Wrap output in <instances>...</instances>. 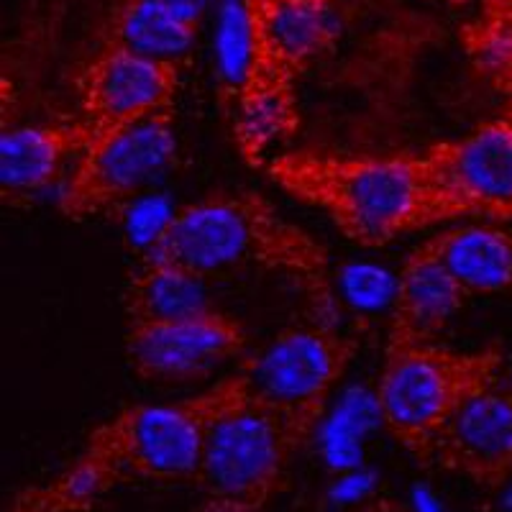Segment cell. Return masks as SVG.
<instances>
[{"mask_svg": "<svg viewBox=\"0 0 512 512\" xmlns=\"http://www.w3.org/2000/svg\"><path fill=\"white\" fill-rule=\"evenodd\" d=\"M175 152V108L121 126L93 128L88 146L64 177L59 213L85 221L121 208L162 175Z\"/></svg>", "mask_w": 512, "mask_h": 512, "instance_id": "obj_6", "label": "cell"}, {"mask_svg": "<svg viewBox=\"0 0 512 512\" xmlns=\"http://www.w3.org/2000/svg\"><path fill=\"white\" fill-rule=\"evenodd\" d=\"M116 484L118 479L98 461L77 454L67 469L47 484L29 487L13 497L8 512H85Z\"/></svg>", "mask_w": 512, "mask_h": 512, "instance_id": "obj_18", "label": "cell"}, {"mask_svg": "<svg viewBox=\"0 0 512 512\" xmlns=\"http://www.w3.org/2000/svg\"><path fill=\"white\" fill-rule=\"evenodd\" d=\"M459 218L512 221V103L459 139L425 149Z\"/></svg>", "mask_w": 512, "mask_h": 512, "instance_id": "obj_9", "label": "cell"}, {"mask_svg": "<svg viewBox=\"0 0 512 512\" xmlns=\"http://www.w3.org/2000/svg\"><path fill=\"white\" fill-rule=\"evenodd\" d=\"M433 459L482 487H497L512 477V390L505 374L448 425Z\"/></svg>", "mask_w": 512, "mask_h": 512, "instance_id": "obj_12", "label": "cell"}, {"mask_svg": "<svg viewBox=\"0 0 512 512\" xmlns=\"http://www.w3.org/2000/svg\"><path fill=\"white\" fill-rule=\"evenodd\" d=\"M472 297H512V231L497 223L446 228L418 244Z\"/></svg>", "mask_w": 512, "mask_h": 512, "instance_id": "obj_15", "label": "cell"}, {"mask_svg": "<svg viewBox=\"0 0 512 512\" xmlns=\"http://www.w3.org/2000/svg\"><path fill=\"white\" fill-rule=\"evenodd\" d=\"M264 507L249 505V502L231 500V497H213L208 495V500L200 507H195L192 512H262Z\"/></svg>", "mask_w": 512, "mask_h": 512, "instance_id": "obj_21", "label": "cell"}, {"mask_svg": "<svg viewBox=\"0 0 512 512\" xmlns=\"http://www.w3.org/2000/svg\"><path fill=\"white\" fill-rule=\"evenodd\" d=\"M146 256L200 280L233 269L280 274L320 310L333 308L328 251L254 190H216L185 203L154 233Z\"/></svg>", "mask_w": 512, "mask_h": 512, "instance_id": "obj_2", "label": "cell"}, {"mask_svg": "<svg viewBox=\"0 0 512 512\" xmlns=\"http://www.w3.org/2000/svg\"><path fill=\"white\" fill-rule=\"evenodd\" d=\"M303 446L290 425L249 392L213 425L195 482L213 497L264 507Z\"/></svg>", "mask_w": 512, "mask_h": 512, "instance_id": "obj_7", "label": "cell"}, {"mask_svg": "<svg viewBox=\"0 0 512 512\" xmlns=\"http://www.w3.org/2000/svg\"><path fill=\"white\" fill-rule=\"evenodd\" d=\"M297 77L300 72L274 59H249L231 77L233 144L251 167H264L274 146L300 128Z\"/></svg>", "mask_w": 512, "mask_h": 512, "instance_id": "obj_11", "label": "cell"}, {"mask_svg": "<svg viewBox=\"0 0 512 512\" xmlns=\"http://www.w3.org/2000/svg\"><path fill=\"white\" fill-rule=\"evenodd\" d=\"M487 3H500V0H479V6H487Z\"/></svg>", "mask_w": 512, "mask_h": 512, "instance_id": "obj_23", "label": "cell"}, {"mask_svg": "<svg viewBox=\"0 0 512 512\" xmlns=\"http://www.w3.org/2000/svg\"><path fill=\"white\" fill-rule=\"evenodd\" d=\"M505 384H507V387H510V390H512V367L507 369V372H505Z\"/></svg>", "mask_w": 512, "mask_h": 512, "instance_id": "obj_22", "label": "cell"}, {"mask_svg": "<svg viewBox=\"0 0 512 512\" xmlns=\"http://www.w3.org/2000/svg\"><path fill=\"white\" fill-rule=\"evenodd\" d=\"M246 397L249 379L239 369L198 395L128 405L90 433L80 454L98 461L118 482L195 479L213 425Z\"/></svg>", "mask_w": 512, "mask_h": 512, "instance_id": "obj_3", "label": "cell"}, {"mask_svg": "<svg viewBox=\"0 0 512 512\" xmlns=\"http://www.w3.org/2000/svg\"><path fill=\"white\" fill-rule=\"evenodd\" d=\"M177 90L180 64L105 47L77 77L80 118L90 128L121 126L175 108Z\"/></svg>", "mask_w": 512, "mask_h": 512, "instance_id": "obj_10", "label": "cell"}, {"mask_svg": "<svg viewBox=\"0 0 512 512\" xmlns=\"http://www.w3.org/2000/svg\"><path fill=\"white\" fill-rule=\"evenodd\" d=\"M244 349V326L216 308L152 323H128L126 328V359L146 382L205 379L239 359Z\"/></svg>", "mask_w": 512, "mask_h": 512, "instance_id": "obj_8", "label": "cell"}, {"mask_svg": "<svg viewBox=\"0 0 512 512\" xmlns=\"http://www.w3.org/2000/svg\"><path fill=\"white\" fill-rule=\"evenodd\" d=\"M500 346L451 349L433 344L384 346L377 410L384 428L415 459L428 461L446 428L502 377Z\"/></svg>", "mask_w": 512, "mask_h": 512, "instance_id": "obj_4", "label": "cell"}, {"mask_svg": "<svg viewBox=\"0 0 512 512\" xmlns=\"http://www.w3.org/2000/svg\"><path fill=\"white\" fill-rule=\"evenodd\" d=\"M152 3L167 8L169 13H175V16L185 18L195 26H200L205 8H208V0H152Z\"/></svg>", "mask_w": 512, "mask_h": 512, "instance_id": "obj_20", "label": "cell"}, {"mask_svg": "<svg viewBox=\"0 0 512 512\" xmlns=\"http://www.w3.org/2000/svg\"><path fill=\"white\" fill-rule=\"evenodd\" d=\"M200 26L169 13L152 0H123L108 29V44L159 62L180 64L198 39Z\"/></svg>", "mask_w": 512, "mask_h": 512, "instance_id": "obj_16", "label": "cell"}, {"mask_svg": "<svg viewBox=\"0 0 512 512\" xmlns=\"http://www.w3.org/2000/svg\"><path fill=\"white\" fill-rule=\"evenodd\" d=\"M464 49L489 88L512 103V0L479 6L464 29Z\"/></svg>", "mask_w": 512, "mask_h": 512, "instance_id": "obj_19", "label": "cell"}, {"mask_svg": "<svg viewBox=\"0 0 512 512\" xmlns=\"http://www.w3.org/2000/svg\"><path fill=\"white\" fill-rule=\"evenodd\" d=\"M264 169L280 190L326 213L346 239L367 249L459 221L425 152H290L269 157Z\"/></svg>", "mask_w": 512, "mask_h": 512, "instance_id": "obj_1", "label": "cell"}, {"mask_svg": "<svg viewBox=\"0 0 512 512\" xmlns=\"http://www.w3.org/2000/svg\"><path fill=\"white\" fill-rule=\"evenodd\" d=\"M93 128L82 118L18 126L0 136V190L6 198L47 190L88 146Z\"/></svg>", "mask_w": 512, "mask_h": 512, "instance_id": "obj_14", "label": "cell"}, {"mask_svg": "<svg viewBox=\"0 0 512 512\" xmlns=\"http://www.w3.org/2000/svg\"><path fill=\"white\" fill-rule=\"evenodd\" d=\"M210 308L203 280L172 264L146 256L144 264L131 274L123 292V310L128 323L180 318Z\"/></svg>", "mask_w": 512, "mask_h": 512, "instance_id": "obj_17", "label": "cell"}, {"mask_svg": "<svg viewBox=\"0 0 512 512\" xmlns=\"http://www.w3.org/2000/svg\"><path fill=\"white\" fill-rule=\"evenodd\" d=\"M354 356V336L331 323H305L277 333L241 372L249 379L251 397L272 408L305 443L326 415Z\"/></svg>", "mask_w": 512, "mask_h": 512, "instance_id": "obj_5", "label": "cell"}, {"mask_svg": "<svg viewBox=\"0 0 512 512\" xmlns=\"http://www.w3.org/2000/svg\"><path fill=\"white\" fill-rule=\"evenodd\" d=\"M466 300L459 282L415 246L397 274L387 346L433 344Z\"/></svg>", "mask_w": 512, "mask_h": 512, "instance_id": "obj_13", "label": "cell"}]
</instances>
